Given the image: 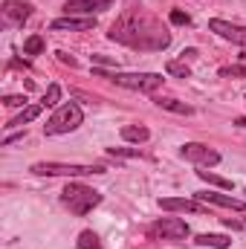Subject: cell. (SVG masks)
Masks as SVG:
<instances>
[{
  "instance_id": "cell-3",
  "label": "cell",
  "mask_w": 246,
  "mask_h": 249,
  "mask_svg": "<svg viewBox=\"0 0 246 249\" xmlns=\"http://www.w3.org/2000/svg\"><path fill=\"white\" fill-rule=\"evenodd\" d=\"M61 200L64 206H70V212L72 214H87L90 209H96L99 203H102V194L96 191V188L90 186H81V183H70V186L61 191Z\"/></svg>"
},
{
  "instance_id": "cell-28",
  "label": "cell",
  "mask_w": 246,
  "mask_h": 249,
  "mask_svg": "<svg viewBox=\"0 0 246 249\" xmlns=\"http://www.w3.org/2000/svg\"><path fill=\"white\" fill-rule=\"evenodd\" d=\"M93 61L96 64H116L113 58H107V55H93Z\"/></svg>"
},
{
  "instance_id": "cell-10",
  "label": "cell",
  "mask_w": 246,
  "mask_h": 249,
  "mask_svg": "<svg viewBox=\"0 0 246 249\" xmlns=\"http://www.w3.org/2000/svg\"><path fill=\"white\" fill-rule=\"evenodd\" d=\"M159 209L165 212H194V214H206V206L200 200H185V197H162Z\"/></svg>"
},
{
  "instance_id": "cell-20",
  "label": "cell",
  "mask_w": 246,
  "mask_h": 249,
  "mask_svg": "<svg viewBox=\"0 0 246 249\" xmlns=\"http://www.w3.org/2000/svg\"><path fill=\"white\" fill-rule=\"evenodd\" d=\"M78 249H102V244H99V238H96V232H81L78 235Z\"/></svg>"
},
{
  "instance_id": "cell-2",
  "label": "cell",
  "mask_w": 246,
  "mask_h": 249,
  "mask_svg": "<svg viewBox=\"0 0 246 249\" xmlns=\"http://www.w3.org/2000/svg\"><path fill=\"white\" fill-rule=\"evenodd\" d=\"M81 122H84L81 107H78L75 102H64V105H58V107H55V113L47 119V124H44V133H47V136L70 133V130H75Z\"/></svg>"
},
{
  "instance_id": "cell-30",
  "label": "cell",
  "mask_w": 246,
  "mask_h": 249,
  "mask_svg": "<svg viewBox=\"0 0 246 249\" xmlns=\"http://www.w3.org/2000/svg\"><path fill=\"white\" fill-rule=\"evenodd\" d=\"M241 58H244V61H246V50H244V55H241Z\"/></svg>"
},
{
  "instance_id": "cell-29",
  "label": "cell",
  "mask_w": 246,
  "mask_h": 249,
  "mask_svg": "<svg viewBox=\"0 0 246 249\" xmlns=\"http://www.w3.org/2000/svg\"><path fill=\"white\" fill-rule=\"evenodd\" d=\"M235 124H238V127H246V116H238V119H235Z\"/></svg>"
},
{
  "instance_id": "cell-7",
  "label": "cell",
  "mask_w": 246,
  "mask_h": 249,
  "mask_svg": "<svg viewBox=\"0 0 246 249\" xmlns=\"http://www.w3.org/2000/svg\"><path fill=\"white\" fill-rule=\"evenodd\" d=\"M180 154H183L188 162L200 165V168H209V165H217L220 162V154L214 148H209V145H200V142H185Z\"/></svg>"
},
{
  "instance_id": "cell-27",
  "label": "cell",
  "mask_w": 246,
  "mask_h": 249,
  "mask_svg": "<svg viewBox=\"0 0 246 249\" xmlns=\"http://www.w3.org/2000/svg\"><path fill=\"white\" fill-rule=\"evenodd\" d=\"M58 61H61V64H70V67H75V58H70L67 53H58Z\"/></svg>"
},
{
  "instance_id": "cell-14",
  "label": "cell",
  "mask_w": 246,
  "mask_h": 249,
  "mask_svg": "<svg viewBox=\"0 0 246 249\" xmlns=\"http://www.w3.org/2000/svg\"><path fill=\"white\" fill-rule=\"evenodd\" d=\"M41 110H44V105H41V102H38V105H29V107H23V110H20V113H18L12 122H9V127H23L26 122H35V119L41 116Z\"/></svg>"
},
{
  "instance_id": "cell-9",
  "label": "cell",
  "mask_w": 246,
  "mask_h": 249,
  "mask_svg": "<svg viewBox=\"0 0 246 249\" xmlns=\"http://www.w3.org/2000/svg\"><path fill=\"white\" fill-rule=\"evenodd\" d=\"M110 3L113 0H67L64 3V12L67 15H84V18H93L96 12H105V9H110Z\"/></svg>"
},
{
  "instance_id": "cell-17",
  "label": "cell",
  "mask_w": 246,
  "mask_h": 249,
  "mask_svg": "<svg viewBox=\"0 0 246 249\" xmlns=\"http://www.w3.org/2000/svg\"><path fill=\"white\" fill-rule=\"evenodd\" d=\"M157 105H159L162 110H171V113H180V116H191V113H194V107H191V105L177 102V99H157Z\"/></svg>"
},
{
  "instance_id": "cell-26",
  "label": "cell",
  "mask_w": 246,
  "mask_h": 249,
  "mask_svg": "<svg viewBox=\"0 0 246 249\" xmlns=\"http://www.w3.org/2000/svg\"><path fill=\"white\" fill-rule=\"evenodd\" d=\"M171 23H188V15L180 12V9H174V12H171Z\"/></svg>"
},
{
  "instance_id": "cell-21",
  "label": "cell",
  "mask_w": 246,
  "mask_h": 249,
  "mask_svg": "<svg viewBox=\"0 0 246 249\" xmlns=\"http://www.w3.org/2000/svg\"><path fill=\"white\" fill-rule=\"evenodd\" d=\"M165 72H168V75H177V78H188V75H191V70H188L183 61H168L165 64Z\"/></svg>"
},
{
  "instance_id": "cell-12",
  "label": "cell",
  "mask_w": 246,
  "mask_h": 249,
  "mask_svg": "<svg viewBox=\"0 0 246 249\" xmlns=\"http://www.w3.org/2000/svg\"><path fill=\"white\" fill-rule=\"evenodd\" d=\"M50 26L55 32H84V29H93L96 26V18H72V15H67V18L53 20Z\"/></svg>"
},
{
  "instance_id": "cell-5",
  "label": "cell",
  "mask_w": 246,
  "mask_h": 249,
  "mask_svg": "<svg viewBox=\"0 0 246 249\" xmlns=\"http://www.w3.org/2000/svg\"><path fill=\"white\" fill-rule=\"evenodd\" d=\"M99 75H107V72H99ZM110 81H116L119 87H127V90H139V93H154L162 87V75L159 72H113L107 75Z\"/></svg>"
},
{
  "instance_id": "cell-24",
  "label": "cell",
  "mask_w": 246,
  "mask_h": 249,
  "mask_svg": "<svg viewBox=\"0 0 246 249\" xmlns=\"http://www.w3.org/2000/svg\"><path fill=\"white\" fill-rule=\"evenodd\" d=\"M110 157H139V148H107Z\"/></svg>"
},
{
  "instance_id": "cell-22",
  "label": "cell",
  "mask_w": 246,
  "mask_h": 249,
  "mask_svg": "<svg viewBox=\"0 0 246 249\" xmlns=\"http://www.w3.org/2000/svg\"><path fill=\"white\" fill-rule=\"evenodd\" d=\"M58 102H61V87H58V84H50V90H47V96H44L41 105H44V107H55Z\"/></svg>"
},
{
  "instance_id": "cell-11",
  "label": "cell",
  "mask_w": 246,
  "mask_h": 249,
  "mask_svg": "<svg viewBox=\"0 0 246 249\" xmlns=\"http://www.w3.org/2000/svg\"><path fill=\"white\" fill-rule=\"evenodd\" d=\"M200 203H211V206H223V209H235V212H246V203L229 194H217V191H200L197 194Z\"/></svg>"
},
{
  "instance_id": "cell-19",
  "label": "cell",
  "mask_w": 246,
  "mask_h": 249,
  "mask_svg": "<svg viewBox=\"0 0 246 249\" xmlns=\"http://www.w3.org/2000/svg\"><path fill=\"white\" fill-rule=\"evenodd\" d=\"M41 50H44V38H41V35H29V38L23 41V53H26V55H38Z\"/></svg>"
},
{
  "instance_id": "cell-8",
  "label": "cell",
  "mask_w": 246,
  "mask_h": 249,
  "mask_svg": "<svg viewBox=\"0 0 246 249\" xmlns=\"http://www.w3.org/2000/svg\"><path fill=\"white\" fill-rule=\"evenodd\" d=\"M209 29H211V32H217L220 38L232 41V44H241V47L246 50V26H241V23H229V20H220V18H214V20H209Z\"/></svg>"
},
{
  "instance_id": "cell-4",
  "label": "cell",
  "mask_w": 246,
  "mask_h": 249,
  "mask_svg": "<svg viewBox=\"0 0 246 249\" xmlns=\"http://www.w3.org/2000/svg\"><path fill=\"white\" fill-rule=\"evenodd\" d=\"M32 174H41V177H90V174H105L102 165H75V162H35L32 165Z\"/></svg>"
},
{
  "instance_id": "cell-6",
  "label": "cell",
  "mask_w": 246,
  "mask_h": 249,
  "mask_svg": "<svg viewBox=\"0 0 246 249\" xmlns=\"http://www.w3.org/2000/svg\"><path fill=\"white\" fill-rule=\"evenodd\" d=\"M151 238H162V241H183L188 238V223L180 217H162L151 226Z\"/></svg>"
},
{
  "instance_id": "cell-18",
  "label": "cell",
  "mask_w": 246,
  "mask_h": 249,
  "mask_svg": "<svg viewBox=\"0 0 246 249\" xmlns=\"http://www.w3.org/2000/svg\"><path fill=\"white\" fill-rule=\"evenodd\" d=\"M197 177H200L203 183H209V186L223 188V191H229V188H232V180H226V177H217V174H211V171H197Z\"/></svg>"
},
{
  "instance_id": "cell-1",
  "label": "cell",
  "mask_w": 246,
  "mask_h": 249,
  "mask_svg": "<svg viewBox=\"0 0 246 249\" xmlns=\"http://www.w3.org/2000/svg\"><path fill=\"white\" fill-rule=\"evenodd\" d=\"M110 41L127 44L133 50H165L171 44V35L157 23V18H151L142 9H130L110 26Z\"/></svg>"
},
{
  "instance_id": "cell-16",
  "label": "cell",
  "mask_w": 246,
  "mask_h": 249,
  "mask_svg": "<svg viewBox=\"0 0 246 249\" xmlns=\"http://www.w3.org/2000/svg\"><path fill=\"white\" fill-rule=\"evenodd\" d=\"M148 127H142V124H124L122 127V139H127V142H148Z\"/></svg>"
},
{
  "instance_id": "cell-25",
  "label": "cell",
  "mask_w": 246,
  "mask_h": 249,
  "mask_svg": "<svg viewBox=\"0 0 246 249\" xmlns=\"http://www.w3.org/2000/svg\"><path fill=\"white\" fill-rule=\"evenodd\" d=\"M3 102H6L9 107H20V105H26V96H6Z\"/></svg>"
},
{
  "instance_id": "cell-23",
  "label": "cell",
  "mask_w": 246,
  "mask_h": 249,
  "mask_svg": "<svg viewBox=\"0 0 246 249\" xmlns=\"http://www.w3.org/2000/svg\"><path fill=\"white\" fill-rule=\"evenodd\" d=\"M220 75H223V78H229V75H232V78H246V64L244 67H223Z\"/></svg>"
},
{
  "instance_id": "cell-13",
  "label": "cell",
  "mask_w": 246,
  "mask_h": 249,
  "mask_svg": "<svg viewBox=\"0 0 246 249\" xmlns=\"http://www.w3.org/2000/svg\"><path fill=\"white\" fill-rule=\"evenodd\" d=\"M29 15H32V6H29V3L9 0V3L3 6V18H6V23H23Z\"/></svg>"
},
{
  "instance_id": "cell-15",
  "label": "cell",
  "mask_w": 246,
  "mask_h": 249,
  "mask_svg": "<svg viewBox=\"0 0 246 249\" xmlns=\"http://www.w3.org/2000/svg\"><path fill=\"white\" fill-rule=\"evenodd\" d=\"M194 244H200V247H211V249H229L232 247V238H226V235H197Z\"/></svg>"
}]
</instances>
